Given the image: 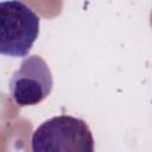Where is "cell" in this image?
<instances>
[{
	"label": "cell",
	"mask_w": 152,
	"mask_h": 152,
	"mask_svg": "<svg viewBox=\"0 0 152 152\" xmlns=\"http://www.w3.org/2000/svg\"><path fill=\"white\" fill-rule=\"evenodd\" d=\"M88 124L71 115H58L38 126L31 138L32 152H94Z\"/></svg>",
	"instance_id": "6da1fadb"
},
{
	"label": "cell",
	"mask_w": 152,
	"mask_h": 152,
	"mask_svg": "<svg viewBox=\"0 0 152 152\" xmlns=\"http://www.w3.org/2000/svg\"><path fill=\"white\" fill-rule=\"evenodd\" d=\"M40 19L21 1L0 2V55L26 57L39 34Z\"/></svg>",
	"instance_id": "7a4b0ae2"
},
{
	"label": "cell",
	"mask_w": 152,
	"mask_h": 152,
	"mask_svg": "<svg viewBox=\"0 0 152 152\" xmlns=\"http://www.w3.org/2000/svg\"><path fill=\"white\" fill-rule=\"evenodd\" d=\"M52 87V72L38 55L26 57L10 80L11 97L20 107L40 103L50 95Z\"/></svg>",
	"instance_id": "3957f363"
}]
</instances>
